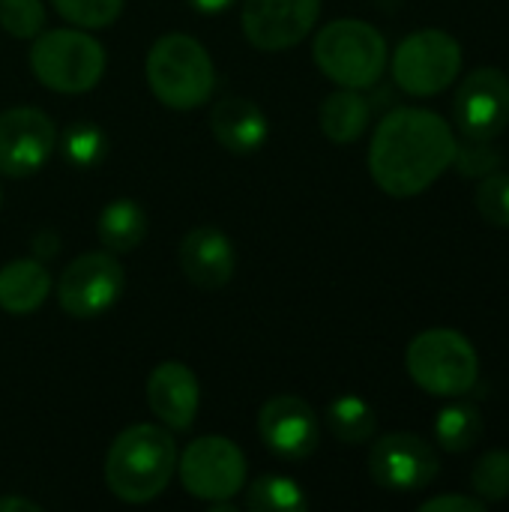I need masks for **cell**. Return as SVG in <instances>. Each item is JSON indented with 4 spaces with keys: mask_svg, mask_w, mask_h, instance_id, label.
I'll return each mask as SVG.
<instances>
[{
    "mask_svg": "<svg viewBox=\"0 0 509 512\" xmlns=\"http://www.w3.org/2000/svg\"><path fill=\"white\" fill-rule=\"evenodd\" d=\"M456 132L429 108H393L369 144V174L393 198L426 192L456 159Z\"/></svg>",
    "mask_w": 509,
    "mask_h": 512,
    "instance_id": "obj_1",
    "label": "cell"
},
{
    "mask_svg": "<svg viewBox=\"0 0 509 512\" xmlns=\"http://www.w3.org/2000/svg\"><path fill=\"white\" fill-rule=\"evenodd\" d=\"M177 474V444L171 429L135 423L123 429L105 456V483L123 504L156 501Z\"/></svg>",
    "mask_w": 509,
    "mask_h": 512,
    "instance_id": "obj_2",
    "label": "cell"
},
{
    "mask_svg": "<svg viewBox=\"0 0 509 512\" xmlns=\"http://www.w3.org/2000/svg\"><path fill=\"white\" fill-rule=\"evenodd\" d=\"M144 72L153 96L171 111H195L207 105L216 90L213 60L189 33L159 36L147 54Z\"/></svg>",
    "mask_w": 509,
    "mask_h": 512,
    "instance_id": "obj_3",
    "label": "cell"
},
{
    "mask_svg": "<svg viewBox=\"0 0 509 512\" xmlns=\"http://www.w3.org/2000/svg\"><path fill=\"white\" fill-rule=\"evenodd\" d=\"M315 66L339 87L369 90L387 69L384 33L360 18H339L324 24L312 42Z\"/></svg>",
    "mask_w": 509,
    "mask_h": 512,
    "instance_id": "obj_4",
    "label": "cell"
},
{
    "mask_svg": "<svg viewBox=\"0 0 509 512\" xmlns=\"http://www.w3.org/2000/svg\"><path fill=\"white\" fill-rule=\"evenodd\" d=\"M105 66V45L81 27L42 30L30 48V69L36 81L63 96L93 90L102 81Z\"/></svg>",
    "mask_w": 509,
    "mask_h": 512,
    "instance_id": "obj_5",
    "label": "cell"
},
{
    "mask_svg": "<svg viewBox=\"0 0 509 512\" xmlns=\"http://www.w3.org/2000/svg\"><path fill=\"white\" fill-rule=\"evenodd\" d=\"M405 366L420 390L441 399L471 393L480 378V357L474 345L459 330L447 327L423 330L414 336L405 351Z\"/></svg>",
    "mask_w": 509,
    "mask_h": 512,
    "instance_id": "obj_6",
    "label": "cell"
},
{
    "mask_svg": "<svg viewBox=\"0 0 509 512\" xmlns=\"http://www.w3.org/2000/svg\"><path fill=\"white\" fill-rule=\"evenodd\" d=\"M462 72V45L438 27L408 33L393 54V81L408 96H438Z\"/></svg>",
    "mask_w": 509,
    "mask_h": 512,
    "instance_id": "obj_7",
    "label": "cell"
},
{
    "mask_svg": "<svg viewBox=\"0 0 509 512\" xmlns=\"http://www.w3.org/2000/svg\"><path fill=\"white\" fill-rule=\"evenodd\" d=\"M183 489L207 504L231 501L246 489V456L222 435L195 438L177 459Z\"/></svg>",
    "mask_w": 509,
    "mask_h": 512,
    "instance_id": "obj_8",
    "label": "cell"
},
{
    "mask_svg": "<svg viewBox=\"0 0 509 512\" xmlns=\"http://www.w3.org/2000/svg\"><path fill=\"white\" fill-rule=\"evenodd\" d=\"M126 288L123 264L114 252H84L78 255L57 282V303L69 318L87 321L108 312Z\"/></svg>",
    "mask_w": 509,
    "mask_h": 512,
    "instance_id": "obj_9",
    "label": "cell"
},
{
    "mask_svg": "<svg viewBox=\"0 0 509 512\" xmlns=\"http://www.w3.org/2000/svg\"><path fill=\"white\" fill-rule=\"evenodd\" d=\"M57 147L54 120L30 105H15L0 114V174L12 180L33 177Z\"/></svg>",
    "mask_w": 509,
    "mask_h": 512,
    "instance_id": "obj_10",
    "label": "cell"
},
{
    "mask_svg": "<svg viewBox=\"0 0 509 512\" xmlns=\"http://www.w3.org/2000/svg\"><path fill=\"white\" fill-rule=\"evenodd\" d=\"M441 471L438 453L429 441L411 432H393L375 441L369 453V474L387 492H420Z\"/></svg>",
    "mask_w": 509,
    "mask_h": 512,
    "instance_id": "obj_11",
    "label": "cell"
},
{
    "mask_svg": "<svg viewBox=\"0 0 509 512\" xmlns=\"http://www.w3.org/2000/svg\"><path fill=\"white\" fill-rule=\"evenodd\" d=\"M453 117L465 138L492 141L509 123V78L495 66L474 69L456 90Z\"/></svg>",
    "mask_w": 509,
    "mask_h": 512,
    "instance_id": "obj_12",
    "label": "cell"
},
{
    "mask_svg": "<svg viewBox=\"0 0 509 512\" xmlns=\"http://www.w3.org/2000/svg\"><path fill=\"white\" fill-rule=\"evenodd\" d=\"M321 0H243V33L258 51L300 45L318 24Z\"/></svg>",
    "mask_w": 509,
    "mask_h": 512,
    "instance_id": "obj_13",
    "label": "cell"
},
{
    "mask_svg": "<svg viewBox=\"0 0 509 512\" xmlns=\"http://www.w3.org/2000/svg\"><path fill=\"white\" fill-rule=\"evenodd\" d=\"M258 438L273 456L300 462L318 450L321 426H318V417L309 402H303L300 396L282 393L261 405Z\"/></svg>",
    "mask_w": 509,
    "mask_h": 512,
    "instance_id": "obj_14",
    "label": "cell"
},
{
    "mask_svg": "<svg viewBox=\"0 0 509 512\" xmlns=\"http://www.w3.org/2000/svg\"><path fill=\"white\" fill-rule=\"evenodd\" d=\"M201 405V384L180 360L159 363L147 378V408L171 432H189Z\"/></svg>",
    "mask_w": 509,
    "mask_h": 512,
    "instance_id": "obj_15",
    "label": "cell"
},
{
    "mask_svg": "<svg viewBox=\"0 0 509 512\" xmlns=\"http://www.w3.org/2000/svg\"><path fill=\"white\" fill-rule=\"evenodd\" d=\"M180 270L189 279V285L201 291H219L234 279L237 270V252L225 231L213 225H201L186 231L177 249Z\"/></svg>",
    "mask_w": 509,
    "mask_h": 512,
    "instance_id": "obj_16",
    "label": "cell"
},
{
    "mask_svg": "<svg viewBox=\"0 0 509 512\" xmlns=\"http://www.w3.org/2000/svg\"><path fill=\"white\" fill-rule=\"evenodd\" d=\"M210 132L219 147L234 156L258 153L270 138V120L258 102L243 96H225L210 111Z\"/></svg>",
    "mask_w": 509,
    "mask_h": 512,
    "instance_id": "obj_17",
    "label": "cell"
},
{
    "mask_svg": "<svg viewBox=\"0 0 509 512\" xmlns=\"http://www.w3.org/2000/svg\"><path fill=\"white\" fill-rule=\"evenodd\" d=\"M51 294V273L39 258H15L0 267V309L9 315L36 312Z\"/></svg>",
    "mask_w": 509,
    "mask_h": 512,
    "instance_id": "obj_18",
    "label": "cell"
},
{
    "mask_svg": "<svg viewBox=\"0 0 509 512\" xmlns=\"http://www.w3.org/2000/svg\"><path fill=\"white\" fill-rule=\"evenodd\" d=\"M372 120V102L351 87H342L336 93H330L321 102L318 111V123L321 132L333 141V144H354L363 138V132L369 129Z\"/></svg>",
    "mask_w": 509,
    "mask_h": 512,
    "instance_id": "obj_19",
    "label": "cell"
},
{
    "mask_svg": "<svg viewBox=\"0 0 509 512\" xmlns=\"http://www.w3.org/2000/svg\"><path fill=\"white\" fill-rule=\"evenodd\" d=\"M96 237L114 255H126V252L138 249L141 240L147 237V213H144V207L138 201H132V198L108 201L102 207L99 219H96Z\"/></svg>",
    "mask_w": 509,
    "mask_h": 512,
    "instance_id": "obj_20",
    "label": "cell"
},
{
    "mask_svg": "<svg viewBox=\"0 0 509 512\" xmlns=\"http://www.w3.org/2000/svg\"><path fill=\"white\" fill-rule=\"evenodd\" d=\"M486 423L474 402H453L435 420V438L447 453H468L483 441Z\"/></svg>",
    "mask_w": 509,
    "mask_h": 512,
    "instance_id": "obj_21",
    "label": "cell"
},
{
    "mask_svg": "<svg viewBox=\"0 0 509 512\" xmlns=\"http://www.w3.org/2000/svg\"><path fill=\"white\" fill-rule=\"evenodd\" d=\"M327 426H330V432H333L336 441L357 447V444H366V441L375 438L378 414H375V408L366 399L348 393V396H339V399L330 402V408H327Z\"/></svg>",
    "mask_w": 509,
    "mask_h": 512,
    "instance_id": "obj_22",
    "label": "cell"
},
{
    "mask_svg": "<svg viewBox=\"0 0 509 512\" xmlns=\"http://www.w3.org/2000/svg\"><path fill=\"white\" fill-rule=\"evenodd\" d=\"M243 504L249 512H303L309 507V498L297 480L285 474H267L246 489Z\"/></svg>",
    "mask_w": 509,
    "mask_h": 512,
    "instance_id": "obj_23",
    "label": "cell"
},
{
    "mask_svg": "<svg viewBox=\"0 0 509 512\" xmlns=\"http://www.w3.org/2000/svg\"><path fill=\"white\" fill-rule=\"evenodd\" d=\"M60 153L72 168H93L108 153V135L90 120L69 123L60 135Z\"/></svg>",
    "mask_w": 509,
    "mask_h": 512,
    "instance_id": "obj_24",
    "label": "cell"
},
{
    "mask_svg": "<svg viewBox=\"0 0 509 512\" xmlns=\"http://www.w3.org/2000/svg\"><path fill=\"white\" fill-rule=\"evenodd\" d=\"M471 489L480 501L498 504L509 498V453L507 450H492L477 459L471 471Z\"/></svg>",
    "mask_w": 509,
    "mask_h": 512,
    "instance_id": "obj_25",
    "label": "cell"
},
{
    "mask_svg": "<svg viewBox=\"0 0 509 512\" xmlns=\"http://www.w3.org/2000/svg\"><path fill=\"white\" fill-rule=\"evenodd\" d=\"M60 18L81 30H99L120 18L126 0H51Z\"/></svg>",
    "mask_w": 509,
    "mask_h": 512,
    "instance_id": "obj_26",
    "label": "cell"
},
{
    "mask_svg": "<svg viewBox=\"0 0 509 512\" xmlns=\"http://www.w3.org/2000/svg\"><path fill=\"white\" fill-rule=\"evenodd\" d=\"M0 27L12 39H36L45 30L42 0H0Z\"/></svg>",
    "mask_w": 509,
    "mask_h": 512,
    "instance_id": "obj_27",
    "label": "cell"
},
{
    "mask_svg": "<svg viewBox=\"0 0 509 512\" xmlns=\"http://www.w3.org/2000/svg\"><path fill=\"white\" fill-rule=\"evenodd\" d=\"M504 150L495 147V138L492 141H477V138H465L459 147H456V159L453 165L459 168L462 177H486L492 171H501L504 165Z\"/></svg>",
    "mask_w": 509,
    "mask_h": 512,
    "instance_id": "obj_28",
    "label": "cell"
},
{
    "mask_svg": "<svg viewBox=\"0 0 509 512\" xmlns=\"http://www.w3.org/2000/svg\"><path fill=\"white\" fill-rule=\"evenodd\" d=\"M477 210L489 225L509 228V171H492L483 177L477 186Z\"/></svg>",
    "mask_w": 509,
    "mask_h": 512,
    "instance_id": "obj_29",
    "label": "cell"
},
{
    "mask_svg": "<svg viewBox=\"0 0 509 512\" xmlns=\"http://www.w3.org/2000/svg\"><path fill=\"white\" fill-rule=\"evenodd\" d=\"M420 512H486V501L471 495H438L426 501Z\"/></svg>",
    "mask_w": 509,
    "mask_h": 512,
    "instance_id": "obj_30",
    "label": "cell"
},
{
    "mask_svg": "<svg viewBox=\"0 0 509 512\" xmlns=\"http://www.w3.org/2000/svg\"><path fill=\"white\" fill-rule=\"evenodd\" d=\"M57 252H60V237H57L51 228H42V231L33 234V255H36L39 261L54 258Z\"/></svg>",
    "mask_w": 509,
    "mask_h": 512,
    "instance_id": "obj_31",
    "label": "cell"
},
{
    "mask_svg": "<svg viewBox=\"0 0 509 512\" xmlns=\"http://www.w3.org/2000/svg\"><path fill=\"white\" fill-rule=\"evenodd\" d=\"M195 12H201V15H222V12H228L237 0H186Z\"/></svg>",
    "mask_w": 509,
    "mask_h": 512,
    "instance_id": "obj_32",
    "label": "cell"
},
{
    "mask_svg": "<svg viewBox=\"0 0 509 512\" xmlns=\"http://www.w3.org/2000/svg\"><path fill=\"white\" fill-rule=\"evenodd\" d=\"M0 512H42V507L30 498H15V495H6L0 498Z\"/></svg>",
    "mask_w": 509,
    "mask_h": 512,
    "instance_id": "obj_33",
    "label": "cell"
},
{
    "mask_svg": "<svg viewBox=\"0 0 509 512\" xmlns=\"http://www.w3.org/2000/svg\"><path fill=\"white\" fill-rule=\"evenodd\" d=\"M0 207H3V189H0Z\"/></svg>",
    "mask_w": 509,
    "mask_h": 512,
    "instance_id": "obj_34",
    "label": "cell"
}]
</instances>
